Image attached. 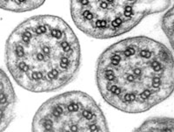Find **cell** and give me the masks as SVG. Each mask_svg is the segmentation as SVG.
I'll use <instances>...</instances> for the list:
<instances>
[{"instance_id": "cell-6", "label": "cell", "mask_w": 174, "mask_h": 132, "mask_svg": "<svg viewBox=\"0 0 174 132\" xmlns=\"http://www.w3.org/2000/svg\"><path fill=\"white\" fill-rule=\"evenodd\" d=\"M45 0H0V9L13 12H25L38 8Z\"/></svg>"}, {"instance_id": "cell-8", "label": "cell", "mask_w": 174, "mask_h": 132, "mask_svg": "<svg viewBox=\"0 0 174 132\" xmlns=\"http://www.w3.org/2000/svg\"><path fill=\"white\" fill-rule=\"evenodd\" d=\"M161 27L164 32L166 37L169 39L171 44H172V31H173V9L171 8L165 13L161 21Z\"/></svg>"}, {"instance_id": "cell-5", "label": "cell", "mask_w": 174, "mask_h": 132, "mask_svg": "<svg viewBox=\"0 0 174 132\" xmlns=\"http://www.w3.org/2000/svg\"><path fill=\"white\" fill-rule=\"evenodd\" d=\"M17 96L9 77L0 68V131L10 125L16 116Z\"/></svg>"}, {"instance_id": "cell-7", "label": "cell", "mask_w": 174, "mask_h": 132, "mask_svg": "<svg viewBox=\"0 0 174 132\" xmlns=\"http://www.w3.org/2000/svg\"><path fill=\"white\" fill-rule=\"evenodd\" d=\"M137 131H174L173 119L169 117H154L144 121Z\"/></svg>"}, {"instance_id": "cell-1", "label": "cell", "mask_w": 174, "mask_h": 132, "mask_svg": "<svg viewBox=\"0 0 174 132\" xmlns=\"http://www.w3.org/2000/svg\"><path fill=\"white\" fill-rule=\"evenodd\" d=\"M96 81L101 96L111 106L125 113L146 111L172 94V53L151 38L124 39L100 55Z\"/></svg>"}, {"instance_id": "cell-4", "label": "cell", "mask_w": 174, "mask_h": 132, "mask_svg": "<svg viewBox=\"0 0 174 132\" xmlns=\"http://www.w3.org/2000/svg\"><path fill=\"white\" fill-rule=\"evenodd\" d=\"M31 127L39 132L109 130L100 107L81 91L66 92L47 100L36 112Z\"/></svg>"}, {"instance_id": "cell-3", "label": "cell", "mask_w": 174, "mask_h": 132, "mask_svg": "<svg viewBox=\"0 0 174 132\" xmlns=\"http://www.w3.org/2000/svg\"><path fill=\"white\" fill-rule=\"evenodd\" d=\"M170 5L171 0H71V12L75 26L86 35L111 39Z\"/></svg>"}, {"instance_id": "cell-2", "label": "cell", "mask_w": 174, "mask_h": 132, "mask_svg": "<svg viewBox=\"0 0 174 132\" xmlns=\"http://www.w3.org/2000/svg\"><path fill=\"white\" fill-rule=\"evenodd\" d=\"M9 73L23 88L51 92L71 82L79 70L81 52L71 26L59 17L34 16L16 27L5 45Z\"/></svg>"}]
</instances>
